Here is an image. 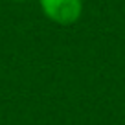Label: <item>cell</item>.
Here are the masks:
<instances>
[{"mask_svg": "<svg viewBox=\"0 0 125 125\" xmlns=\"http://www.w3.org/2000/svg\"><path fill=\"white\" fill-rule=\"evenodd\" d=\"M41 11L50 22L72 26L83 15V0H39Z\"/></svg>", "mask_w": 125, "mask_h": 125, "instance_id": "6da1fadb", "label": "cell"}]
</instances>
